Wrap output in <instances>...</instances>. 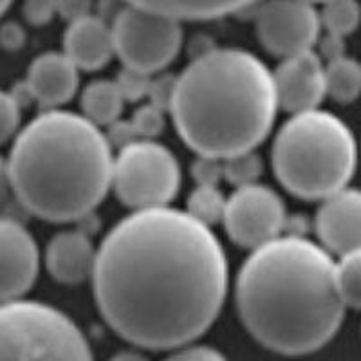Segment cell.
Instances as JSON below:
<instances>
[{
    "mask_svg": "<svg viewBox=\"0 0 361 361\" xmlns=\"http://www.w3.org/2000/svg\"><path fill=\"white\" fill-rule=\"evenodd\" d=\"M20 105L13 92L0 90V145L17 134L20 125Z\"/></svg>",
    "mask_w": 361,
    "mask_h": 361,
    "instance_id": "25",
    "label": "cell"
},
{
    "mask_svg": "<svg viewBox=\"0 0 361 361\" xmlns=\"http://www.w3.org/2000/svg\"><path fill=\"white\" fill-rule=\"evenodd\" d=\"M325 56L331 60V58H336L343 54V38L334 37V35H327V38L324 40V45H322Z\"/></svg>",
    "mask_w": 361,
    "mask_h": 361,
    "instance_id": "34",
    "label": "cell"
},
{
    "mask_svg": "<svg viewBox=\"0 0 361 361\" xmlns=\"http://www.w3.org/2000/svg\"><path fill=\"white\" fill-rule=\"evenodd\" d=\"M109 143L112 145H118L119 148L125 147V145L132 143V141L140 140V135L135 134L134 127H132V123H121V121H118L116 119L114 123L109 125Z\"/></svg>",
    "mask_w": 361,
    "mask_h": 361,
    "instance_id": "31",
    "label": "cell"
},
{
    "mask_svg": "<svg viewBox=\"0 0 361 361\" xmlns=\"http://www.w3.org/2000/svg\"><path fill=\"white\" fill-rule=\"evenodd\" d=\"M24 31H22L20 25L15 24V22H9V24L0 27V45H2L4 49H20L22 45H24Z\"/></svg>",
    "mask_w": 361,
    "mask_h": 361,
    "instance_id": "32",
    "label": "cell"
},
{
    "mask_svg": "<svg viewBox=\"0 0 361 361\" xmlns=\"http://www.w3.org/2000/svg\"><path fill=\"white\" fill-rule=\"evenodd\" d=\"M92 282L118 336L141 349H180L221 312L228 262L217 237L188 212L135 209L96 251Z\"/></svg>",
    "mask_w": 361,
    "mask_h": 361,
    "instance_id": "1",
    "label": "cell"
},
{
    "mask_svg": "<svg viewBox=\"0 0 361 361\" xmlns=\"http://www.w3.org/2000/svg\"><path fill=\"white\" fill-rule=\"evenodd\" d=\"M338 286L347 307L361 309V250L341 255L336 264Z\"/></svg>",
    "mask_w": 361,
    "mask_h": 361,
    "instance_id": "22",
    "label": "cell"
},
{
    "mask_svg": "<svg viewBox=\"0 0 361 361\" xmlns=\"http://www.w3.org/2000/svg\"><path fill=\"white\" fill-rule=\"evenodd\" d=\"M276 102L283 111L296 114L318 109L325 96V73L320 56L311 49L283 58L273 74Z\"/></svg>",
    "mask_w": 361,
    "mask_h": 361,
    "instance_id": "12",
    "label": "cell"
},
{
    "mask_svg": "<svg viewBox=\"0 0 361 361\" xmlns=\"http://www.w3.org/2000/svg\"><path fill=\"white\" fill-rule=\"evenodd\" d=\"M90 8H92V0H56V15L67 22H74L90 15Z\"/></svg>",
    "mask_w": 361,
    "mask_h": 361,
    "instance_id": "30",
    "label": "cell"
},
{
    "mask_svg": "<svg viewBox=\"0 0 361 361\" xmlns=\"http://www.w3.org/2000/svg\"><path fill=\"white\" fill-rule=\"evenodd\" d=\"M150 74L141 73V71L128 69L125 67L121 74L118 76L116 83H118L121 94H123L125 102H137V99L145 98L148 92V85H150Z\"/></svg>",
    "mask_w": 361,
    "mask_h": 361,
    "instance_id": "26",
    "label": "cell"
},
{
    "mask_svg": "<svg viewBox=\"0 0 361 361\" xmlns=\"http://www.w3.org/2000/svg\"><path fill=\"white\" fill-rule=\"evenodd\" d=\"M226 199L215 185H199L188 197V214L202 224L222 221Z\"/></svg>",
    "mask_w": 361,
    "mask_h": 361,
    "instance_id": "21",
    "label": "cell"
},
{
    "mask_svg": "<svg viewBox=\"0 0 361 361\" xmlns=\"http://www.w3.org/2000/svg\"><path fill=\"white\" fill-rule=\"evenodd\" d=\"M11 2H13V0H0V17H2V15L6 13V9L11 6Z\"/></svg>",
    "mask_w": 361,
    "mask_h": 361,
    "instance_id": "36",
    "label": "cell"
},
{
    "mask_svg": "<svg viewBox=\"0 0 361 361\" xmlns=\"http://www.w3.org/2000/svg\"><path fill=\"white\" fill-rule=\"evenodd\" d=\"M309 2H312V4H314V2H325V0H309Z\"/></svg>",
    "mask_w": 361,
    "mask_h": 361,
    "instance_id": "37",
    "label": "cell"
},
{
    "mask_svg": "<svg viewBox=\"0 0 361 361\" xmlns=\"http://www.w3.org/2000/svg\"><path fill=\"white\" fill-rule=\"evenodd\" d=\"M125 98L118 83L111 80H96L85 87L82 94V109L87 119L94 125H111L119 119Z\"/></svg>",
    "mask_w": 361,
    "mask_h": 361,
    "instance_id": "18",
    "label": "cell"
},
{
    "mask_svg": "<svg viewBox=\"0 0 361 361\" xmlns=\"http://www.w3.org/2000/svg\"><path fill=\"white\" fill-rule=\"evenodd\" d=\"M357 147L353 132L331 112H296L273 145V170L300 199H325L353 179Z\"/></svg>",
    "mask_w": 361,
    "mask_h": 361,
    "instance_id": "5",
    "label": "cell"
},
{
    "mask_svg": "<svg viewBox=\"0 0 361 361\" xmlns=\"http://www.w3.org/2000/svg\"><path fill=\"white\" fill-rule=\"evenodd\" d=\"M316 233L340 257L361 250V190L345 186L327 195L316 214Z\"/></svg>",
    "mask_w": 361,
    "mask_h": 361,
    "instance_id": "13",
    "label": "cell"
},
{
    "mask_svg": "<svg viewBox=\"0 0 361 361\" xmlns=\"http://www.w3.org/2000/svg\"><path fill=\"white\" fill-rule=\"evenodd\" d=\"M173 87H176V78H157L154 82L150 80L147 92V96H150V99H152L150 103L157 105L159 109H170Z\"/></svg>",
    "mask_w": 361,
    "mask_h": 361,
    "instance_id": "28",
    "label": "cell"
},
{
    "mask_svg": "<svg viewBox=\"0 0 361 361\" xmlns=\"http://www.w3.org/2000/svg\"><path fill=\"white\" fill-rule=\"evenodd\" d=\"M40 257L35 238L20 222L0 217V302L20 298L33 288Z\"/></svg>",
    "mask_w": 361,
    "mask_h": 361,
    "instance_id": "11",
    "label": "cell"
},
{
    "mask_svg": "<svg viewBox=\"0 0 361 361\" xmlns=\"http://www.w3.org/2000/svg\"><path fill=\"white\" fill-rule=\"evenodd\" d=\"M89 357V341L67 314L42 302H0V360Z\"/></svg>",
    "mask_w": 361,
    "mask_h": 361,
    "instance_id": "6",
    "label": "cell"
},
{
    "mask_svg": "<svg viewBox=\"0 0 361 361\" xmlns=\"http://www.w3.org/2000/svg\"><path fill=\"white\" fill-rule=\"evenodd\" d=\"M125 2L164 13L179 20H209L238 11L253 4L255 0H125Z\"/></svg>",
    "mask_w": 361,
    "mask_h": 361,
    "instance_id": "17",
    "label": "cell"
},
{
    "mask_svg": "<svg viewBox=\"0 0 361 361\" xmlns=\"http://www.w3.org/2000/svg\"><path fill=\"white\" fill-rule=\"evenodd\" d=\"M215 157H202L193 166V177L199 180V185H215L222 176V164L217 163Z\"/></svg>",
    "mask_w": 361,
    "mask_h": 361,
    "instance_id": "29",
    "label": "cell"
},
{
    "mask_svg": "<svg viewBox=\"0 0 361 361\" xmlns=\"http://www.w3.org/2000/svg\"><path fill=\"white\" fill-rule=\"evenodd\" d=\"M180 183L177 159L169 148L150 140H135L119 148L112 163V186L119 201L134 209L166 206Z\"/></svg>",
    "mask_w": 361,
    "mask_h": 361,
    "instance_id": "7",
    "label": "cell"
},
{
    "mask_svg": "<svg viewBox=\"0 0 361 361\" xmlns=\"http://www.w3.org/2000/svg\"><path fill=\"white\" fill-rule=\"evenodd\" d=\"M63 53L78 69H102L114 54L112 27L92 15L69 22L63 37Z\"/></svg>",
    "mask_w": 361,
    "mask_h": 361,
    "instance_id": "15",
    "label": "cell"
},
{
    "mask_svg": "<svg viewBox=\"0 0 361 361\" xmlns=\"http://www.w3.org/2000/svg\"><path fill=\"white\" fill-rule=\"evenodd\" d=\"M96 251L82 231H63L51 238L45 251V264L51 276L58 282L74 286L92 276Z\"/></svg>",
    "mask_w": 361,
    "mask_h": 361,
    "instance_id": "16",
    "label": "cell"
},
{
    "mask_svg": "<svg viewBox=\"0 0 361 361\" xmlns=\"http://www.w3.org/2000/svg\"><path fill=\"white\" fill-rule=\"evenodd\" d=\"M114 53L128 69L152 74L173 62L183 44L179 18L127 4L112 24Z\"/></svg>",
    "mask_w": 361,
    "mask_h": 361,
    "instance_id": "8",
    "label": "cell"
},
{
    "mask_svg": "<svg viewBox=\"0 0 361 361\" xmlns=\"http://www.w3.org/2000/svg\"><path fill=\"white\" fill-rule=\"evenodd\" d=\"M320 27V15L309 0H267L257 13L260 44L280 58L311 49Z\"/></svg>",
    "mask_w": 361,
    "mask_h": 361,
    "instance_id": "10",
    "label": "cell"
},
{
    "mask_svg": "<svg viewBox=\"0 0 361 361\" xmlns=\"http://www.w3.org/2000/svg\"><path fill=\"white\" fill-rule=\"evenodd\" d=\"M325 73V94L338 103H353L361 94V63L353 58L341 56L331 58Z\"/></svg>",
    "mask_w": 361,
    "mask_h": 361,
    "instance_id": "19",
    "label": "cell"
},
{
    "mask_svg": "<svg viewBox=\"0 0 361 361\" xmlns=\"http://www.w3.org/2000/svg\"><path fill=\"white\" fill-rule=\"evenodd\" d=\"M345 307L336 264L307 238H273L255 247L238 273V316L255 340L279 354L322 349L338 333Z\"/></svg>",
    "mask_w": 361,
    "mask_h": 361,
    "instance_id": "2",
    "label": "cell"
},
{
    "mask_svg": "<svg viewBox=\"0 0 361 361\" xmlns=\"http://www.w3.org/2000/svg\"><path fill=\"white\" fill-rule=\"evenodd\" d=\"M361 20V8L356 0H325L320 24L329 35L345 38L356 31Z\"/></svg>",
    "mask_w": 361,
    "mask_h": 361,
    "instance_id": "20",
    "label": "cell"
},
{
    "mask_svg": "<svg viewBox=\"0 0 361 361\" xmlns=\"http://www.w3.org/2000/svg\"><path fill=\"white\" fill-rule=\"evenodd\" d=\"M9 192H11V179H9L8 161L0 156V204L6 201Z\"/></svg>",
    "mask_w": 361,
    "mask_h": 361,
    "instance_id": "35",
    "label": "cell"
},
{
    "mask_svg": "<svg viewBox=\"0 0 361 361\" xmlns=\"http://www.w3.org/2000/svg\"><path fill=\"white\" fill-rule=\"evenodd\" d=\"M260 173H262V161L259 156H255L253 150L222 159V176L237 186L255 183Z\"/></svg>",
    "mask_w": 361,
    "mask_h": 361,
    "instance_id": "23",
    "label": "cell"
},
{
    "mask_svg": "<svg viewBox=\"0 0 361 361\" xmlns=\"http://www.w3.org/2000/svg\"><path fill=\"white\" fill-rule=\"evenodd\" d=\"M273 74L247 51L201 54L176 78L170 111L177 132L202 157L226 159L253 150L275 121Z\"/></svg>",
    "mask_w": 361,
    "mask_h": 361,
    "instance_id": "4",
    "label": "cell"
},
{
    "mask_svg": "<svg viewBox=\"0 0 361 361\" xmlns=\"http://www.w3.org/2000/svg\"><path fill=\"white\" fill-rule=\"evenodd\" d=\"M132 127H134L135 134L140 135V140H150L161 134L164 127V116L163 109L150 103V105H143L132 116Z\"/></svg>",
    "mask_w": 361,
    "mask_h": 361,
    "instance_id": "24",
    "label": "cell"
},
{
    "mask_svg": "<svg viewBox=\"0 0 361 361\" xmlns=\"http://www.w3.org/2000/svg\"><path fill=\"white\" fill-rule=\"evenodd\" d=\"M56 15V0H25L24 17L29 24L44 25Z\"/></svg>",
    "mask_w": 361,
    "mask_h": 361,
    "instance_id": "27",
    "label": "cell"
},
{
    "mask_svg": "<svg viewBox=\"0 0 361 361\" xmlns=\"http://www.w3.org/2000/svg\"><path fill=\"white\" fill-rule=\"evenodd\" d=\"M112 163L111 143L98 125L51 109L25 125L13 143L11 192L42 221H78L107 195Z\"/></svg>",
    "mask_w": 361,
    "mask_h": 361,
    "instance_id": "3",
    "label": "cell"
},
{
    "mask_svg": "<svg viewBox=\"0 0 361 361\" xmlns=\"http://www.w3.org/2000/svg\"><path fill=\"white\" fill-rule=\"evenodd\" d=\"M222 222L235 244L255 250L279 237L286 222V208L273 190L250 183L237 186L231 197L226 199Z\"/></svg>",
    "mask_w": 361,
    "mask_h": 361,
    "instance_id": "9",
    "label": "cell"
},
{
    "mask_svg": "<svg viewBox=\"0 0 361 361\" xmlns=\"http://www.w3.org/2000/svg\"><path fill=\"white\" fill-rule=\"evenodd\" d=\"M78 71L66 53L40 54L29 66L24 87L29 98L44 107L56 109L76 94Z\"/></svg>",
    "mask_w": 361,
    "mask_h": 361,
    "instance_id": "14",
    "label": "cell"
},
{
    "mask_svg": "<svg viewBox=\"0 0 361 361\" xmlns=\"http://www.w3.org/2000/svg\"><path fill=\"white\" fill-rule=\"evenodd\" d=\"M176 357H185V360H221L222 354L214 350L212 347H204V345H197V347H180Z\"/></svg>",
    "mask_w": 361,
    "mask_h": 361,
    "instance_id": "33",
    "label": "cell"
}]
</instances>
